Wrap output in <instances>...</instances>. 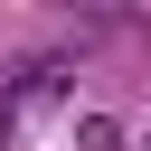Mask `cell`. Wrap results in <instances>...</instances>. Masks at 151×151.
Returning a JSON list of instances; mask_svg holds the SVG:
<instances>
[{
	"label": "cell",
	"mask_w": 151,
	"mask_h": 151,
	"mask_svg": "<svg viewBox=\"0 0 151 151\" xmlns=\"http://www.w3.org/2000/svg\"><path fill=\"white\" fill-rule=\"evenodd\" d=\"M113 142H123L113 113H85V123H76V151H113Z\"/></svg>",
	"instance_id": "cell-1"
}]
</instances>
